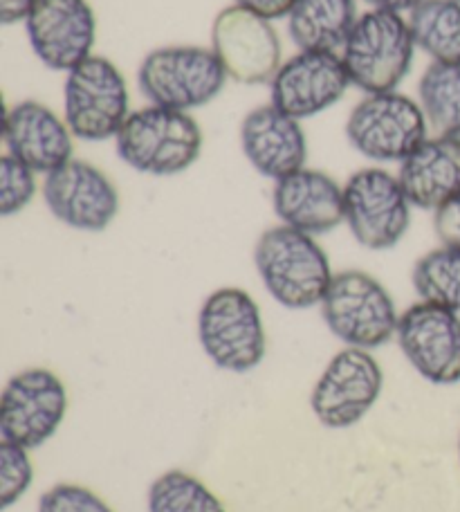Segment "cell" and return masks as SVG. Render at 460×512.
Segmentation results:
<instances>
[{
    "label": "cell",
    "mask_w": 460,
    "mask_h": 512,
    "mask_svg": "<svg viewBox=\"0 0 460 512\" xmlns=\"http://www.w3.org/2000/svg\"><path fill=\"white\" fill-rule=\"evenodd\" d=\"M254 265L270 297L290 310L321 306L333 270L315 236L276 225L265 230L254 248Z\"/></svg>",
    "instance_id": "obj_1"
},
{
    "label": "cell",
    "mask_w": 460,
    "mask_h": 512,
    "mask_svg": "<svg viewBox=\"0 0 460 512\" xmlns=\"http://www.w3.org/2000/svg\"><path fill=\"white\" fill-rule=\"evenodd\" d=\"M205 135L191 113L162 106L133 111L115 137L119 160L146 176L169 178L200 160Z\"/></svg>",
    "instance_id": "obj_2"
},
{
    "label": "cell",
    "mask_w": 460,
    "mask_h": 512,
    "mask_svg": "<svg viewBox=\"0 0 460 512\" xmlns=\"http://www.w3.org/2000/svg\"><path fill=\"white\" fill-rule=\"evenodd\" d=\"M416 50L407 18L371 9L357 18L339 54L351 84L366 95H377L400 88L409 77Z\"/></svg>",
    "instance_id": "obj_3"
},
{
    "label": "cell",
    "mask_w": 460,
    "mask_h": 512,
    "mask_svg": "<svg viewBox=\"0 0 460 512\" xmlns=\"http://www.w3.org/2000/svg\"><path fill=\"white\" fill-rule=\"evenodd\" d=\"M223 63L211 48L164 45L137 68V86L151 106L191 113L209 106L227 84Z\"/></svg>",
    "instance_id": "obj_4"
},
{
    "label": "cell",
    "mask_w": 460,
    "mask_h": 512,
    "mask_svg": "<svg viewBox=\"0 0 460 512\" xmlns=\"http://www.w3.org/2000/svg\"><path fill=\"white\" fill-rule=\"evenodd\" d=\"M321 317L337 340L364 351L389 344L400 324L389 290L364 270L335 274L321 301Z\"/></svg>",
    "instance_id": "obj_5"
},
{
    "label": "cell",
    "mask_w": 460,
    "mask_h": 512,
    "mask_svg": "<svg viewBox=\"0 0 460 512\" xmlns=\"http://www.w3.org/2000/svg\"><path fill=\"white\" fill-rule=\"evenodd\" d=\"M198 340L218 369L247 373L268 351L261 308L243 288H218L198 313Z\"/></svg>",
    "instance_id": "obj_6"
},
{
    "label": "cell",
    "mask_w": 460,
    "mask_h": 512,
    "mask_svg": "<svg viewBox=\"0 0 460 512\" xmlns=\"http://www.w3.org/2000/svg\"><path fill=\"white\" fill-rule=\"evenodd\" d=\"M131 113L126 77L110 59L92 54L66 75L63 117L77 140L106 142L117 137Z\"/></svg>",
    "instance_id": "obj_7"
},
{
    "label": "cell",
    "mask_w": 460,
    "mask_h": 512,
    "mask_svg": "<svg viewBox=\"0 0 460 512\" xmlns=\"http://www.w3.org/2000/svg\"><path fill=\"white\" fill-rule=\"evenodd\" d=\"M429 137L418 102L391 90L366 95L346 120V140L373 162H404Z\"/></svg>",
    "instance_id": "obj_8"
},
{
    "label": "cell",
    "mask_w": 460,
    "mask_h": 512,
    "mask_svg": "<svg viewBox=\"0 0 460 512\" xmlns=\"http://www.w3.org/2000/svg\"><path fill=\"white\" fill-rule=\"evenodd\" d=\"M411 207L398 176L380 167L355 171L344 185V223L366 250L395 248L409 232Z\"/></svg>",
    "instance_id": "obj_9"
},
{
    "label": "cell",
    "mask_w": 460,
    "mask_h": 512,
    "mask_svg": "<svg viewBox=\"0 0 460 512\" xmlns=\"http://www.w3.org/2000/svg\"><path fill=\"white\" fill-rule=\"evenodd\" d=\"M211 50L227 77L243 86L270 84L283 66V45L272 21L238 5L220 9L214 18Z\"/></svg>",
    "instance_id": "obj_10"
},
{
    "label": "cell",
    "mask_w": 460,
    "mask_h": 512,
    "mask_svg": "<svg viewBox=\"0 0 460 512\" xmlns=\"http://www.w3.org/2000/svg\"><path fill=\"white\" fill-rule=\"evenodd\" d=\"M68 411V391L50 369H25L7 382L0 396V436L25 450L41 447L57 434Z\"/></svg>",
    "instance_id": "obj_11"
},
{
    "label": "cell",
    "mask_w": 460,
    "mask_h": 512,
    "mask_svg": "<svg viewBox=\"0 0 460 512\" xmlns=\"http://www.w3.org/2000/svg\"><path fill=\"white\" fill-rule=\"evenodd\" d=\"M382 387L384 373L373 355L348 346L328 362L312 389V414L328 429H348L373 409Z\"/></svg>",
    "instance_id": "obj_12"
},
{
    "label": "cell",
    "mask_w": 460,
    "mask_h": 512,
    "mask_svg": "<svg viewBox=\"0 0 460 512\" xmlns=\"http://www.w3.org/2000/svg\"><path fill=\"white\" fill-rule=\"evenodd\" d=\"M348 86L342 54L299 50L270 81V104L294 120H310L342 102Z\"/></svg>",
    "instance_id": "obj_13"
},
{
    "label": "cell",
    "mask_w": 460,
    "mask_h": 512,
    "mask_svg": "<svg viewBox=\"0 0 460 512\" xmlns=\"http://www.w3.org/2000/svg\"><path fill=\"white\" fill-rule=\"evenodd\" d=\"M25 34L45 68L68 75L95 50V9L88 0H36L25 21Z\"/></svg>",
    "instance_id": "obj_14"
},
{
    "label": "cell",
    "mask_w": 460,
    "mask_h": 512,
    "mask_svg": "<svg viewBox=\"0 0 460 512\" xmlns=\"http://www.w3.org/2000/svg\"><path fill=\"white\" fill-rule=\"evenodd\" d=\"M50 214L79 232H104L119 214V191L104 171L72 158L43 180Z\"/></svg>",
    "instance_id": "obj_15"
},
{
    "label": "cell",
    "mask_w": 460,
    "mask_h": 512,
    "mask_svg": "<svg viewBox=\"0 0 460 512\" xmlns=\"http://www.w3.org/2000/svg\"><path fill=\"white\" fill-rule=\"evenodd\" d=\"M398 344L422 378L440 387L460 382V317L427 301L400 315Z\"/></svg>",
    "instance_id": "obj_16"
},
{
    "label": "cell",
    "mask_w": 460,
    "mask_h": 512,
    "mask_svg": "<svg viewBox=\"0 0 460 512\" xmlns=\"http://www.w3.org/2000/svg\"><path fill=\"white\" fill-rule=\"evenodd\" d=\"M3 137L7 155L43 176L75 158V135L66 117L36 99H23L7 108Z\"/></svg>",
    "instance_id": "obj_17"
},
{
    "label": "cell",
    "mask_w": 460,
    "mask_h": 512,
    "mask_svg": "<svg viewBox=\"0 0 460 512\" xmlns=\"http://www.w3.org/2000/svg\"><path fill=\"white\" fill-rule=\"evenodd\" d=\"M241 146L247 162L274 182L303 169L308 160V137L301 122L272 104L252 108L243 117Z\"/></svg>",
    "instance_id": "obj_18"
},
{
    "label": "cell",
    "mask_w": 460,
    "mask_h": 512,
    "mask_svg": "<svg viewBox=\"0 0 460 512\" xmlns=\"http://www.w3.org/2000/svg\"><path fill=\"white\" fill-rule=\"evenodd\" d=\"M274 214L283 225L319 236L344 223V187L319 169L303 167L274 182Z\"/></svg>",
    "instance_id": "obj_19"
},
{
    "label": "cell",
    "mask_w": 460,
    "mask_h": 512,
    "mask_svg": "<svg viewBox=\"0 0 460 512\" xmlns=\"http://www.w3.org/2000/svg\"><path fill=\"white\" fill-rule=\"evenodd\" d=\"M398 180L409 203L440 209L460 194V137L431 135L400 162Z\"/></svg>",
    "instance_id": "obj_20"
},
{
    "label": "cell",
    "mask_w": 460,
    "mask_h": 512,
    "mask_svg": "<svg viewBox=\"0 0 460 512\" xmlns=\"http://www.w3.org/2000/svg\"><path fill=\"white\" fill-rule=\"evenodd\" d=\"M357 18V0H297L288 14V34L299 50L339 52Z\"/></svg>",
    "instance_id": "obj_21"
},
{
    "label": "cell",
    "mask_w": 460,
    "mask_h": 512,
    "mask_svg": "<svg viewBox=\"0 0 460 512\" xmlns=\"http://www.w3.org/2000/svg\"><path fill=\"white\" fill-rule=\"evenodd\" d=\"M407 21L416 48L431 63L460 66V0H422Z\"/></svg>",
    "instance_id": "obj_22"
},
{
    "label": "cell",
    "mask_w": 460,
    "mask_h": 512,
    "mask_svg": "<svg viewBox=\"0 0 460 512\" xmlns=\"http://www.w3.org/2000/svg\"><path fill=\"white\" fill-rule=\"evenodd\" d=\"M418 104L431 133L460 137V66L429 63L418 81Z\"/></svg>",
    "instance_id": "obj_23"
},
{
    "label": "cell",
    "mask_w": 460,
    "mask_h": 512,
    "mask_svg": "<svg viewBox=\"0 0 460 512\" xmlns=\"http://www.w3.org/2000/svg\"><path fill=\"white\" fill-rule=\"evenodd\" d=\"M411 283L427 304L460 313V250L436 248L413 265Z\"/></svg>",
    "instance_id": "obj_24"
},
{
    "label": "cell",
    "mask_w": 460,
    "mask_h": 512,
    "mask_svg": "<svg viewBox=\"0 0 460 512\" xmlns=\"http://www.w3.org/2000/svg\"><path fill=\"white\" fill-rule=\"evenodd\" d=\"M149 512H227L205 483L187 472L171 470L149 488Z\"/></svg>",
    "instance_id": "obj_25"
},
{
    "label": "cell",
    "mask_w": 460,
    "mask_h": 512,
    "mask_svg": "<svg viewBox=\"0 0 460 512\" xmlns=\"http://www.w3.org/2000/svg\"><path fill=\"white\" fill-rule=\"evenodd\" d=\"M36 189V171L5 153L0 160V214L5 218L21 214L34 200Z\"/></svg>",
    "instance_id": "obj_26"
},
{
    "label": "cell",
    "mask_w": 460,
    "mask_h": 512,
    "mask_svg": "<svg viewBox=\"0 0 460 512\" xmlns=\"http://www.w3.org/2000/svg\"><path fill=\"white\" fill-rule=\"evenodd\" d=\"M27 452L30 450L21 445L0 443V508L3 510L16 504L32 486L34 465Z\"/></svg>",
    "instance_id": "obj_27"
},
{
    "label": "cell",
    "mask_w": 460,
    "mask_h": 512,
    "mask_svg": "<svg viewBox=\"0 0 460 512\" xmlns=\"http://www.w3.org/2000/svg\"><path fill=\"white\" fill-rule=\"evenodd\" d=\"M39 512H113V508L84 486L59 483V486L43 492Z\"/></svg>",
    "instance_id": "obj_28"
},
{
    "label": "cell",
    "mask_w": 460,
    "mask_h": 512,
    "mask_svg": "<svg viewBox=\"0 0 460 512\" xmlns=\"http://www.w3.org/2000/svg\"><path fill=\"white\" fill-rule=\"evenodd\" d=\"M434 230L440 243L447 248L460 250V194L449 200L447 205L436 209Z\"/></svg>",
    "instance_id": "obj_29"
},
{
    "label": "cell",
    "mask_w": 460,
    "mask_h": 512,
    "mask_svg": "<svg viewBox=\"0 0 460 512\" xmlns=\"http://www.w3.org/2000/svg\"><path fill=\"white\" fill-rule=\"evenodd\" d=\"M294 3H297V0H234V5L250 9V12L268 18V21L288 18Z\"/></svg>",
    "instance_id": "obj_30"
},
{
    "label": "cell",
    "mask_w": 460,
    "mask_h": 512,
    "mask_svg": "<svg viewBox=\"0 0 460 512\" xmlns=\"http://www.w3.org/2000/svg\"><path fill=\"white\" fill-rule=\"evenodd\" d=\"M36 0H0V23L16 25L25 23L32 14Z\"/></svg>",
    "instance_id": "obj_31"
},
{
    "label": "cell",
    "mask_w": 460,
    "mask_h": 512,
    "mask_svg": "<svg viewBox=\"0 0 460 512\" xmlns=\"http://www.w3.org/2000/svg\"><path fill=\"white\" fill-rule=\"evenodd\" d=\"M371 9H380V12H395V14H402V12H413L422 0H362Z\"/></svg>",
    "instance_id": "obj_32"
},
{
    "label": "cell",
    "mask_w": 460,
    "mask_h": 512,
    "mask_svg": "<svg viewBox=\"0 0 460 512\" xmlns=\"http://www.w3.org/2000/svg\"><path fill=\"white\" fill-rule=\"evenodd\" d=\"M458 454H460V443H458Z\"/></svg>",
    "instance_id": "obj_33"
}]
</instances>
